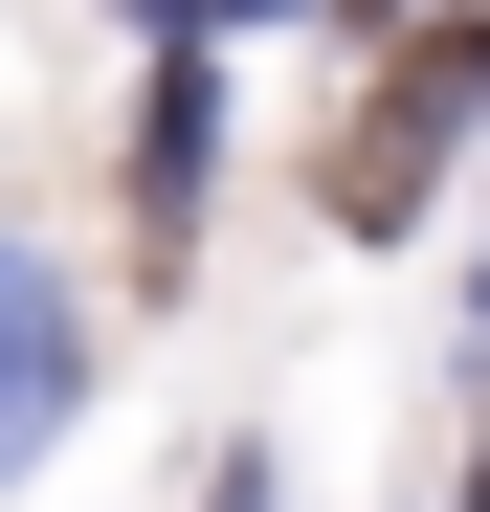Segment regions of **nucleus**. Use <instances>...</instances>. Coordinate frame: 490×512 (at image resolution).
Returning a JSON list of instances; mask_svg holds the SVG:
<instances>
[{
    "mask_svg": "<svg viewBox=\"0 0 490 512\" xmlns=\"http://www.w3.org/2000/svg\"><path fill=\"white\" fill-rule=\"evenodd\" d=\"M468 90H490V0H446V23H424V45H401L379 90L335 112V156H312V201H335V223H401V201L446 179V134H468Z\"/></svg>",
    "mask_w": 490,
    "mask_h": 512,
    "instance_id": "f257e3e1",
    "label": "nucleus"
},
{
    "mask_svg": "<svg viewBox=\"0 0 490 512\" xmlns=\"http://www.w3.org/2000/svg\"><path fill=\"white\" fill-rule=\"evenodd\" d=\"M468 490H490V446H468Z\"/></svg>",
    "mask_w": 490,
    "mask_h": 512,
    "instance_id": "39448f33",
    "label": "nucleus"
},
{
    "mask_svg": "<svg viewBox=\"0 0 490 512\" xmlns=\"http://www.w3.org/2000/svg\"><path fill=\"white\" fill-rule=\"evenodd\" d=\"M201 512H268V468H223V490H201Z\"/></svg>",
    "mask_w": 490,
    "mask_h": 512,
    "instance_id": "20e7f679",
    "label": "nucleus"
},
{
    "mask_svg": "<svg viewBox=\"0 0 490 512\" xmlns=\"http://www.w3.org/2000/svg\"><path fill=\"white\" fill-rule=\"evenodd\" d=\"M67 379H90V334H67V290L23 268V245H0V468H23L45 423H67Z\"/></svg>",
    "mask_w": 490,
    "mask_h": 512,
    "instance_id": "f03ea898",
    "label": "nucleus"
},
{
    "mask_svg": "<svg viewBox=\"0 0 490 512\" xmlns=\"http://www.w3.org/2000/svg\"><path fill=\"white\" fill-rule=\"evenodd\" d=\"M201 112H223L201 67H156V134H134V223H156V245L201 223Z\"/></svg>",
    "mask_w": 490,
    "mask_h": 512,
    "instance_id": "7ed1b4c3",
    "label": "nucleus"
}]
</instances>
